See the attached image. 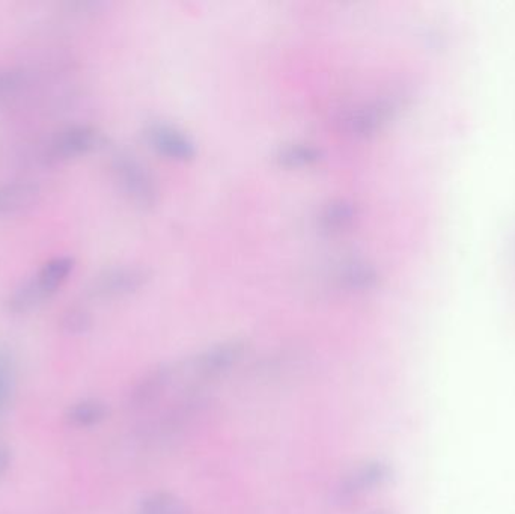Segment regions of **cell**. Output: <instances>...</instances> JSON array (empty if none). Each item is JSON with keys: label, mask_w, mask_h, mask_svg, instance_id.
Listing matches in <instances>:
<instances>
[{"label": "cell", "mask_w": 515, "mask_h": 514, "mask_svg": "<svg viewBox=\"0 0 515 514\" xmlns=\"http://www.w3.org/2000/svg\"><path fill=\"white\" fill-rule=\"evenodd\" d=\"M74 270V258L68 255L50 258L31 278L14 288L5 306L8 313L22 316L37 310L38 306L55 296Z\"/></svg>", "instance_id": "obj_1"}, {"label": "cell", "mask_w": 515, "mask_h": 514, "mask_svg": "<svg viewBox=\"0 0 515 514\" xmlns=\"http://www.w3.org/2000/svg\"><path fill=\"white\" fill-rule=\"evenodd\" d=\"M100 133L85 124L62 129L56 133L44 151V160L49 165L68 162L76 157L85 156L100 144Z\"/></svg>", "instance_id": "obj_2"}, {"label": "cell", "mask_w": 515, "mask_h": 514, "mask_svg": "<svg viewBox=\"0 0 515 514\" xmlns=\"http://www.w3.org/2000/svg\"><path fill=\"white\" fill-rule=\"evenodd\" d=\"M41 189L34 181H8L0 184V219L32 209L40 201Z\"/></svg>", "instance_id": "obj_3"}, {"label": "cell", "mask_w": 515, "mask_h": 514, "mask_svg": "<svg viewBox=\"0 0 515 514\" xmlns=\"http://www.w3.org/2000/svg\"><path fill=\"white\" fill-rule=\"evenodd\" d=\"M244 355V344L226 343L220 346L213 347L202 353L195 362V370L199 377H217L220 374L226 373L232 367L238 364Z\"/></svg>", "instance_id": "obj_4"}, {"label": "cell", "mask_w": 515, "mask_h": 514, "mask_svg": "<svg viewBox=\"0 0 515 514\" xmlns=\"http://www.w3.org/2000/svg\"><path fill=\"white\" fill-rule=\"evenodd\" d=\"M388 477V468L381 463H368L359 466L342 481L338 489V496L341 501H351L359 498L366 490L383 483Z\"/></svg>", "instance_id": "obj_5"}, {"label": "cell", "mask_w": 515, "mask_h": 514, "mask_svg": "<svg viewBox=\"0 0 515 514\" xmlns=\"http://www.w3.org/2000/svg\"><path fill=\"white\" fill-rule=\"evenodd\" d=\"M171 377L172 370L166 365H160L156 370L145 374L141 382L136 383L135 388H133L132 394H130V404L136 409H142V407L154 403L162 395V392L168 388Z\"/></svg>", "instance_id": "obj_6"}, {"label": "cell", "mask_w": 515, "mask_h": 514, "mask_svg": "<svg viewBox=\"0 0 515 514\" xmlns=\"http://www.w3.org/2000/svg\"><path fill=\"white\" fill-rule=\"evenodd\" d=\"M107 417V406L103 401L83 400L68 409L67 420L71 426L88 429L97 426Z\"/></svg>", "instance_id": "obj_7"}, {"label": "cell", "mask_w": 515, "mask_h": 514, "mask_svg": "<svg viewBox=\"0 0 515 514\" xmlns=\"http://www.w3.org/2000/svg\"><path fill=\"white\" fill-rule=\"evenodd\" d=\"M139 514H189V511L172 493L156 492L142 501Z\"/></svg>", "instance_id": "obj_8"}, {"label": "cell", "mask_w": 515, "mask_h": 514, "mask_svg": "<svg viewBox=\"0 0 515 514\" xmlns=\"http://www.w3.org/2000/svg\"><path fill=\"white\" fill-rule=\"evenodd\" d=\"M14 368L10 353L0 349V410L7 406L13 392Z\"/></svg>", "instance_id": "obj_9"}, {"label": "cell", "mask_w": 515, "mask_h": 514, "mask_svg": "<svg viewBox=\"0 0 515 514\" xmlns=\"http://www.w3.org/2000/svg\"><path fill=\"white\" fill-rule=\"evenodd\" d=\"M62 329L67 334L80 335L85 334L89 328H91V317L86 313L85 310L80 308H71L70 311L64 314L62 317Z\"/></svg>", "instance_id": "obj_10"}, {"label": "cell", "mask_w": 515, "mask_h": 514, "mask_svg": "<svg viewBox=\"0 0 515 514\" xmlns=\"http://www.w3.org/2000/svg\"><path fill=\"white\" fill-rule=\"evenodd\" d=\"M8 468H10V454L7 451L0 450V480L7 474Z\"/></svg>", "instance_id": "obj_11"}]
</instances>
